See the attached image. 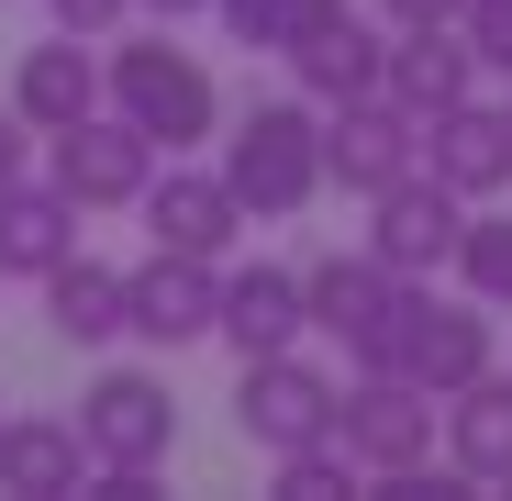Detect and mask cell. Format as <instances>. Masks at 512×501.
I'll use <instances>...</instances> for the list:
<instances>
[{
  "label": "cell",
  "mask_w": 512,
  "mask_h": 501,
  "mask_svg": "<svg viewBox=\"0 0 512 501\" xmlns=\"http://www.w3.org/2000/svg\"><path fill=\"white\" fill-rule=\"evenodd\" d=\"M101 101H112L134 134H156V156H201V145L223 134V78L167 34V23L101 56Z\"/></svg>",
  "instance_id": "cell-1"
},
{
  "label": "cell",
  "mask_w": 512,
  "mask_h": 501,
  "mask_svg": "<svg viewBox=\"0 0 512 501\" xmlns=\"http://www.w3.org/2000/svg\"><path fill=\"white\" fill-rule=\"evenodd\" d=\"M223 190L245 201V223H290L323 201V101H245L223 123Z\"/></svg>",
  "instance_id": "cell-2"
},
{
  "label": "cell",
  "mask_w": 512,
  "mask_h": 501,
  "mask_svg": "<svg viewBox=\"0 0 512 501\" xmlns=\"http://www.w3.org/2000/svg\"><path fill=\"white\" fill-rule=\"evenodd\" d=\"M390 368L423 379L435 401H457L479 368H501V312H490L479 290H435V279H412L401 334H390Z\"/></svg>",
  "instance_id": "cell-3"
},
{
  "label": "cell",
  "mask_w": 512,
  "mask_h": 501,
  "mask_svg": "<svg viewBox=\"0 0 512 501\" xmlns=\"http://www.w3.org/2000/svg\"><path fill=\"white\" fill-rule=\"evenodd\" d=\"M334 424H346V379H334V368H312L301 346H279V357H245V379H234V435H245L256 457L323 446Z\"/></svg>",
  "instance_id": "cell-4"
},
{
  "label": "cell",
  "mask_w": 512,
  "mask_h": 501,
  "mask_svg": "<svg viewBox=\"0 0 512 501\" xmlns=\"http://www.w3.org/2000/svg\"><path fill=\"white\" fill-rule=\"evenodd\" d=\"M301 301H312V334L346 346V368H390V334H401L412 279L379 268L368 245H357V257H312V268H301Z\"/></svg>",
  "instance_id": "cell-5"
},
{
  "label": "cell",
  "mask_w": 512,
  "mask_h": 501,
  "mask_svg": "<svg viewBox=\"0 0 512 501\" xmlns=\"http://www.w3.org/2000/svg\"><path fill=\"white\" fill-rule=\"evenodd\" d=\"M156 167H167V156H156V134H134L112 101H101V112H78L67 134H45V179H56L78 212H134Z\"/></svg>",
  "instance_id": "cell-6"
},
{
  "label": "cell",
  "mask_w": 512,
  "mask_h": 501,
  "mask_svg": "<svg viewBox=\"0 0 512 501\" xmlns=\"http://www.w3.org/2000/svg\"><path fill=\"white\" fill-rule=\"evenodd\" d=\"M78 435H90V468H167L179 401H167L156 368H101L90 390H78Z\"/></svg>",
  "instance_id": "cell-7"
},
{
  "label": "cell",
  "mask_w": 512,
  "mask_h": 501,
  "mask_svg": "<svg viewBox=\"0 0 512 501\" xmlns=\"http://www.w3.org/2000/svg\"><path fill=\"white\" fill-rule=\"evenodd\" d=\"M423 167V123L390 101V90H368V101H334L323 112V190H357V201H379L390 179H412Z\"/></svg>",
  "instance_id": "cell-8"
},
{
  "label": "cell",
  "mask_w": 512,
  "mask_h": 501,
  "mask_svg": "<svg viewBox=\"0 0 512 501\" xmlns=\"http://www.w3.org/2000/svg\"><path fill=\"white\" fill-rule=\"evenodd\" d=\"M368 212H379V223H368V257L401 268V279H435V268H457V234H468L479 201H457L435 167H412V179H390Z\"/></svg>",
  "instance_id": "cell-9"
},
{
  "label": "cell",
  "mask_w": 512,
  "mask_h": 501,
  "mask_svg": "<svg viewBox=\"0 0 512 501\" xmlns=\"http://www.w3.org/2000/svg\"><path fill=\"white\" fill-rule=\"evenodd\" d=\"M123 312L145 346H212V323H223V257H179V245H156L145 268H123Z\"/></svg>",
  "instance_id": "cell-10"
},
{
  "label": "cell",
  "mask_w": 512,
  "mask_h": 501,
  "mask_svg": "<svg viewBox=\"0 0 512 501\" xmlns=\"http://www.w3.org/2000/svg\"><path fill=\"white\" fill-rule=\"evenodd\" d=\"M134 212H145V245H179V257H234L245 234V201L223 190V167H190V156H167Z\"/></svg>",
  "instance_id": "cell-11"
},
{
  "label": "cell",
  "mask_w": 512,
  "mask_h": 501,
  "mask_svg": "<svg viewBox=\"0 0 512 501\" xmlns=\"http://www.w3.org/2000/svg\"><path fill=\"white\" fill-rule=\"evenodd\" d=\"M423 167L457 190V201H501L512 190V101H446L435 123H423Z\"/></svg>",
  "instance_id": "cell-12"
},
{
  "label": "cell",
  "mask_w": 512,
  "mask_h": 501,
  "mask_svg": "<svg viewBox=\"0 0 512 501\" xmlns=\"http://www.w3.org/2000/svg\"><path fill=\"white\" fill-rule=\"evenodd\" d=\"M223 346L234 357H279V346H301L312 334V301H301V268H279V257H256V268H223Z\"/></svg>",
  "instance_id": "cell-13"
},
{
  "label": "cell",
  "mask_w": 512,
  "mask_h": 501,
  "mask_svg": "<svg viewBox=\"0 0 512 501\" xmlns=\"http://www.w3.org/2000/svg\"><path fill=\"white\" fill-rule=\"evenodd\" d=\"M379 90H390L412 123H435L446 101H468V90H479V45H468L457 23H412V34H390V67H379Z\"/></svg>",
  "instance_id": "cell-14"
},
{
  "label": "cell",
  "mask_w": 512,
  "mask_h": 501,
  "mask_svg": "<svg viewBox=\"0 0 512 501\" xmlns=\"http://www.w3.org/2000/svg\"><path fill=\"white\" fill-rule=\"evenodd\" d=\"M379 67H390V23H368L357 0H346L323 34H301V45H290L301 101H323V112H334V101H368V90H379Z\"/></svg>",
  "instance_id": "cell-15"
},
{
  "label": "cell",
  "mask_w": 512,
  "mask_h": 501,
  "mask_svg": "<svg viewBox=\"0 0 512 501\" xmlns=\"http://www.w3.org/2000/svg\"><path fill=\"white\" fill-rule=\"evenodd\" d=\"M0 490H12V501L90 490V435H78V412H67V424H56V412H12V424H0Z\"/></svg>",
  "instance_id": "cell-16"
},
{
  "label": "cell",
  "mask_w": 512,
  "mask_h": 501,
  "mask_svg": "<svg viewBox=\"0 0 512 501\" xmlns=\"http://www.w3.org/2000/svg\"><path fill=\"white\" fill-rule=\"evenodd\" d=\"M12 112H23L34 134H67L78 112H101V56H90V34H45V45H23V67H12Z\"/></svg>",
  "instance_id": "cell-17"
},
{
  "label": "cell",
  "mask_w": 512,
  "mask_h": 501,
  "mask_svg": "<svg viewBox=\"0 0 512 501\" xmlns=\"http://www.w3.org/2000/svg\"><path fill=\"white\" fill-rule=\"evenodd\" d=\"M446 468L468 490H512V368H479L446 401Z\"/></svg>",
  "instance_id": "cell-18"
},
{
  "label": "cell",
  "mask_w": 512,
  "mask_h": 501,
  "mask_svg": "<svg viewBox=\"0 0 512 501\" xmlns=\"http://www.w3.org/2000/svg\"><path fill=\"white\" fill-rule=\"evenodd\" d=\"M78 223L90 212H78L56 179H12L0 190V279H45L56 257H78Z\"/></svg>",
  "instance_id": "cell-19"
},
{
  "label": "cell",
  "mask_w": 512,
  "mask_h": 501,
  "mask_svg": "<svg viewBox=\"0 0 512 501\" xmlns=\"http://www.w3.org/2000/svg\"><path fill=\"white\" fill-rule=\"evenodd\" d=\"M34 290H45V323L67 334V346H123V334H134V312H123V268H101V257H56Z\"/></svg>",
  "instance_id": "cell-20"
},
{
  "label": "cell",
  "mask_w": 512,
  "mask_h": 501,
  "mask_svg": "<svg viewBox=\"0 0 512 501\" xmlns=\"http://www.w3.org/2000/svg\"><path fill=\"white\" fill-rule=\"evenodd\" d=\"M346 0H212V23L234 34V45H256V56H290L301 34H323Z\"/></svg>",
  "instance_id": "cell-21"
},
{
  "label": "cell",
  "mask_w": 512,
  "mask_h": 501,
  "mask_svg": "<svg viewBox=\"0 0 512 501\" xmlns=\"http://www.w3.org/2000/svg\"><path fill=\"white\" fill-rule=\"evenodd\" d=\"M457 290H479L490 312H512V212H468V234H457Z\"/></svg>",
  "instance_id": "cell-22"
},
{
  "label": "cell",
  "mask_w": 512,
  "mask_h": 501,
  "mask_svg": "<svg viewBox=\"0 0 512 501\" xmlns=\"http://www.w3.org/2000/svg\"><path fill=\"white\" fill-rule=\"evenodd\" d=\"M268 468H279V501H346V490H368V468L346 457V435L290 446V457H268Z\"/></svg>",
  "instance_id": "cell-23"
},
{
  "label": "cell",
  "mask_w": 512,
  "mask_h": 501,
  "mask_svg": "<svg viewBox=\"0 0 512 501\" xmlns=\"http://www.w3.org/2000/svg\"><path fill=\"white\" fill-rule=\"evenodd\" d=\"M457 34L479 45V67H501V78H512V0H468V12H457Z\"/></svg>",
  "instance_id": "cell-24"
},
{
  "label": "cell",
  "mask_w": 512,
  "mask_h": 501,
  "mask_svg": "<svg viewBox=\"0 0 512 501\" xmlns=\"http://www.w3.org/2000/svg\"><path fill=\"white\" fill-rule=\"evenodd\" d=\"M45 12H56V34H90V45H101V34L134 23V0H45Z\"/></svg>",
  "instance_id": "cell-25"
},
{
  "label": "cell",
  "mask_w": 512,
  "mask_h": 501,
  "mask_svg": "<svg viewBox=\"0 0 512 501\" xmlns=\"http://www.w3.org/2000/svg\"><path fill=\"white\" fill-rule=\"evenodd\" d=\"M457 12H468V0H379L390 34H412V23H457Z\"/></svg>",
  "instance_id": "cell-26"
},
{
  "label": "cell",
  "mask_w": 512,
  "mask_h": 501,
  "mask_svg": "<svg viewBox=\"0 0 512 501\" xmlns=\"http://www.w3.org/2000/svg\"><path fill=\"white\" fill-rule=\"evenodd\" d=\"M23 156H34V123H23V112H0V190L23 179Z\"/></svg>",
  "instance_id": "cell-27"
},
{
  "label": "cell",
  "mask_w": 512,
  "mask_h": 501,
  "mask_svg": "<svg viewBox=\"0 0 512 501\" xmlns=\"http://www.w3.org/2000/svg\"><path fill=\"white\" fill-rule=\"evenodd\" d=\"M134 12H156V23H190V12H212V0H134Z\"/></svg>",
  "instance_id": "cell-28"
},
{
  "label": "cell",
  "mask_w": 512,
  "mask_h": 501,
  "mask_svg": "<svg viewBox=\"0 0 512 501\" xmlns=\"http://www.w3.org/2000/svg\"><path fill=\"white\" fill-rule=\"evenodd\" d=\"M0 424H12V412H0Z\"/></svg>",
  "instance_id": "cell-29"
},
{
  "label": "cell",
  "mask_w": 512,
  "mask_h": 501,
  "mask_svg": "<svg viewBox=\"0 0 512 501\" xmlns=\"http://www.w3.org/2000/svg\"><path fill=\"white\" fill-rule=\"evenodd\" d=\"M501 368H512V357H501Z\"/></svg>",
  "instance_id": "cell-30"
}]
</instances>
